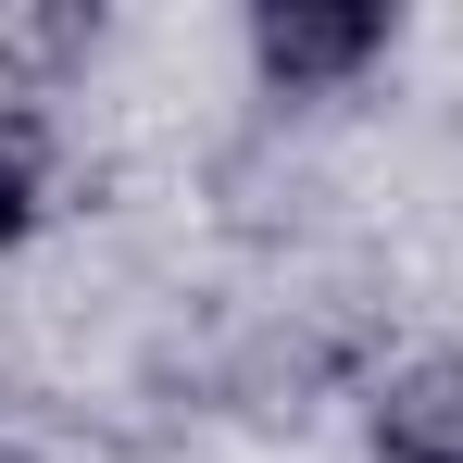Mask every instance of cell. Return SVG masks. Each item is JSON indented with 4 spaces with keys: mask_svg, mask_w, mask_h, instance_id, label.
I'll return each instance as SVG.
<instances>
[{
    "mask_svg": "<svg viewBox=\"0 0 463 463\" xmlns=\"http://www.w3.org/2000/svg\"><path fill=\"white\" fill-rule=\"evenodd\" d=\"M376 51H388L376 0H263V13H250V63H263V88H288V100L351 88Z\"/></svg>",
    "mask_w": 463,
    "mask_h": 463,
    "instance_id": "cell-1",
    "label": "cell"
},
{
    "mask_svg": "<svg viewBox=\"0 0 463 463\" xmlns=\"http://www.w3.org/2000/svg\"><path fill=\"white\" fill-rule=\"evenodd\" d=\"M388 451L463 463V364H413V376L388 388Z\"/></svg>",
    "mask_w": 463,
    "mask_h": 463,
    "instance_id": "cell-2",
    "label": "cell"
},
{
    "mask_svg": "<svg viewBox=\"0 0 463 463\" xmlns=\"http://www.w3.org/2000/svg\"><path fill=\"white\" fill-rule=\"evenodd\" d=\"M13 238H38V151H25V126H0V250Z\"/></svg>",
    "mask_w": 463,
    "mask_h": 463,
    "instance_id": "cell-3",
    "label": "cell"
},
{
    "mask_svg": "<svg viewBox=\"0 0 463 463\" xmlns=\"http://www.w3.org/2000/svg\"><path fill=\"white\" fill-rule=\"evenodd\" d=\"M376 463H439V451H376Z\"/></svg>",
    "mask_w": 463,
    "mask_h": 463,
    "instance_id": "cell-4",
    "label": "cell"
}]
</instances>
